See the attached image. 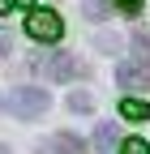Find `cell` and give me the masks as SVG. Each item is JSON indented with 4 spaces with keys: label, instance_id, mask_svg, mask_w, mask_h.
<instances>
[{
    "label": "cell",
    "instance_id": "15",
    "mask_svg": "<svg viewBox=\"0 0 150 154\" xmlns=\"http://www.w3.org/2000/svg\"><path fill=\"white\" fill-rule=\"evenodd\" d=\"M13 5H30V0H13Z\"/></svg>",
    "mask_w": 150,
    "mask_h": 154
},
{
    "label": "cell",
    "instance_id": "13",
    "mask_svg": "<svg viewBox=\"0 0 150 154\" xmlns=\"http://www.w3.org/2000/svg\"><path fill=\"white\" fill-rule=\"evenodd\" d=\"M9 51V34H0V56H5Z\"/></svg>",
    "mask_w": 150,
    "mask_h": 154
},
{
    "label": "cell",
    "instance_id": "3",
    "mask_svg": "<svg viewBox=\"0 0 150 154\" xmlns=\"http://www.w3.org/2000/svg\"><path fill=\"white\" fill-rule=\"evenodd\" d=\"M60 30H64L60 13H52V9H30V13H26V34L39 38V43H56Z\"/></svg>",
    "mask_w": 150,
    "mask_h": 154
},
{
    "label": "cell",
    "instance_id": "5",
    "mask_svg": "<svg viewBox=\"0 0 150 154\" xmlns=\"http://www.w3.org/2000/svg\"><path fill=\"white\" fill-rule=\"evenodd\" d=\"M34 154H86V146L73 137V133H56V137H43L34 146Z\"/></svg>",
    "mask_w": 150,
    "mask_h": 154
},
{
    "label": "cell",
    "instance_id": "7",
    "mask_svg": "<svg viewBox=\"0 0 150 154\" xmlns=\"http://www.w3.org/2000/svg\"><path fill=\"white\" fill-rule=\"evenodd\" d=\"M133 60H142L146 69H150V30H133Z\"/></svg>",
    "mask_w": 150,
    "mask_h": 154
},
{
    "label": "cell",
    "instance_id": "9",
    "mask_svg": "<svg viewBox=\"0 0 150 154\" xmlns=\"http://www.w3.org/2000/svg\"><path fill=\"white\" fill-rule=\"evenodd\" d=\"M120 116H124V120H146L150 107H146L142 99H124V103H120Z\"/></svg>",
    "mask_w": 150,
    "mask_h": 154
},
{
    "label": "cell",
    "instance_id": "2",
    "mask_svg": "<svg viewBox=\"0 0 150 154\" xmlns=\"http://www.w3.org/2000/svg\"><path fill=\"white\" fill-rule=\"evenodd\" d=\"M47 107H52V94H47L43 86H22V90L9 94V111L22 116V120H39Z\"/></svg>",
    "mask_w": 150,
    "mask_h": 154
},
{
    "label": "cell",
    "instance_id": "10",
    "mask_svg": "<svg viewBox=\"0 0 150 154\" xmlns=\"http://www.w3.org/2000/svg\"><path fill=\"white\" fill-rule=\"evenodd\" d=\"M116 154H150V146H146L142 137H124V141L116 146Z\"/></svg>",
    "mask_w": 150,
    "mask_h": 154
},
{
    "label": "cell",
    "instance_id": "14",
    "mask_svg": "<svg viewBox=\"0 0 150 154\" xmlns=\"http://www.w3.org/2000/svg\"><path fill=\"white\" fill-rule=\"evenodd\" d=\"M9 9H13V0H0V17H5V13H9Z\"/></svg>",
    "mask_w": 150,
    "mask_h": 154
},
{
    "label": "cell",
    "instance_id": "6",
    "mask_svg": "<svg viewBox=\"0 0 150 154\" xmlns=\"http://www.w3.org/2000/svg\"><path fill=\"white\" fill-rule=\"evenodd\" d=\"M95 146H99V154H116V146H120V128L111 124V120H99V124H95Z\"/></svg>",
    "mask_w": 150,
    "mask_h": 154
},
{
    "label": "cell",
    "instance_id": "1",
    "mask_svg": "<svg viewBox=\"0 0 150 154\" xmlns=\"http://www.w3.org/2000/svg\"><path fill=\"white\" fill-rule=\"evenodd\" d=\"M34 69H39L43 82H73L77 73H86L77 64V56H69V51H43V56H34Z\"/></svg>",
    "mask_w": 150,
    "mask_h": 154
},
{
    "label": "cell",
    "instance_id": "8",
    "mask_svg": "<svg viewBox=\"0 0 150 154\" xmlns=\"http://www.w3.org/2000/svg\"><path fill=\"white\" fill-rule=\"evenodd\" d=\"M82 13L90 17V22H107V13H111V0H82Z\"/></svg>",
    "mask_w": 150,
    "mask_h": 154
},
{
    "label": "cell",
    "instance_id": "11",
    "mask_svg": "<svg viewBox=\"0 0 150 154\" xmlns=\"http://www.w3.org/2000/svg\"><path fill=\"white\" fill-rule=\"evenodd\" d=\"M69 107H73V111H82V116H86L90 107H95V99H90V94H86V90H77V94H69Z\"/></svg>",
    "mask_w": 150,
    "mask_h": 154
},
{
    "label": "cell",
    "instance_id": "12",
    "mask_svg": "<svg viewBox=\"0 0 150 154\" xmlns=\"http://www.w3.org/2000/svg\"><path fill=\"white\" fill-rule=\"evenodd\" d=\"M142 5H146V0H111V9H120V13H129V17H137Z\"/></svg>",
    "mask_w": 150,
    "mask_h": 154
},
{
    "label": "cell",
    "instance_id": "16",
    "mask_svg": "<svg viewBox=\"0 0 150 154\" xmlns=\"http://www.w3.org/2000/svg\"><path fill=\"white\" fill-rule=\"evenodd\" d=\"M0 154H9V146H0Z\"/></svg>",
    "mask_w": 150,
    "mask_h": 154
},
{
    "label": "cell",
    "instance_id": "4",
    "mask_svg": "<svg viewBox=\"0 0 150 154\" xmlns=\"http://www.w3.org/2000/svg\"><path fill=\"white\" fill-rule=\"evenodd\" d=\"M116 82L124 90H150V69L137 64V60H120L116 64Z\"/></svg>",
    "mask_w": 150,
    "mask_h": 154
}]
</instances>
